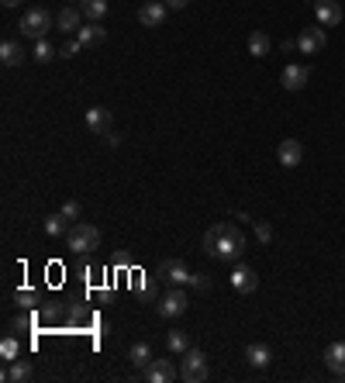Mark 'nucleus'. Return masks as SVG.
<instances>
[{"label":"nucleus","instance_id":"nucleus-1","mask_svg":"<svg viewBox=\"0 0 345 383\" xmlns=\"http://www.w3.org/2000/svg\"><path fill=\"white\" fill-rule=\"evenodd\" d=\"M204 252L214 256L218 262H238L242 252H245V235H242L231 221L211 225V228L204 231Z\"/></svg>","mask_w":345,"mask_h":383},{"label":"nucleus","instance_id":"nucleus-2","mask_svg":"<svg viewBox=\"0 0 345 383\" xmlns=\"http://www.w3.org/2000/svg\"><path fill=\"white\" fill-rule=\"evenodd\" d=\"M56 25V18L49 14V8H28L25 18H21V39H32V42H42L49 35V28Z\"/></svg>","mask_w":345,"mask_h":383},{"label":"nucleus","instance_id":"nucleus-3","mask_svg":"<svg viewBox=\"0 0 345 383\" xmlns=\"http://www.w3.org/2000/svg\"><path fill=\"white\" fill-rule=\"evenodd\" d=\"M211 376V369H207V355L200 352V349H187L183 352V362H180V380H187V383H204Z\"/></svg>","mask_w":345,"mask_h":383},{"label":"nucleus","instance_id":"nucleus-4","mask_svg":"<svg viewBox=\"0 0 345 383\" xmlns=\"http://www.w3.org/2000/svg\"><path fill=\"white\" fill-rule=\"evenodd\" d=\"M66 245L73 252H94V249H101V231L94 225H87V221H76L70 228V235H66Z\"/></svg>","mask_w":345,"mask_h":383},{"label":"nucleus","instance_id":"nucleus-5","mask_svg":"<svg viewBox=\"0 0 345 383\" xmlns=\"http://www.w3.org/2000/svg\"><path fill=\"white\" fill-rule=\"evenodd\" d=\"M187 307H190V300H187V290H183V287H169V290L159 297V304H156L159 318H166V321L187 314Z\"/></svg>","mask_w":345,"mask_h":383},{"label":"nucleus","instance_id":"nucleus-6","mask_svg":"<svg viewBox=\"0 0 345 383\" xmlns=\"http://www.w3.org/2000/svg\"><path fill=\"white\" fill-rule=\"evenodd\" d=\"M324 45H328L324 28H304V32L297 35V49H300L304 56H321V52H324Z\"/></svg>","mask_w":345,"mask_h":383},{"label":"nucleus","instance_id":"nucleus-7","mask_svg":"<svg viewBox=\"0 0 345 383\" xmlns=\"http://www.w3.org/2000/svg\"><path fill=\"white\" fill-rule=\"evenodd\" d=\"M190 276H194V273H187V266H183L180 259L159 262V280H166L169 287H190Z\"/></svg>","mask_w":345,"mask_h":383},{"label":"nucleus","instance_id":"nucleus-8","mask_svg":"<svg viewBox=\"0 0 345 383\" xmlns=\"http://www.w3.org/2000/svg\"><path fill=\"white\" fill-rule=\"evenodd\" d=\"M166 14H169V8L163 4V0H142V8H138V21L145 28H159L166 21Z\"/></svg>","mask_w":345,"mask_h":383},{"label":"nucleus","instance_id":"nucleus-9","mask_svg":"<svg viewBox=\"0 0 345 383\" xmlns=\"http://www.w3.org/2000/svg\"><path fill=\"white\" fill-rule=\"evenodd\" d=\"M276 159H280L283 169H297V166L304 163V145H300L297 138H283L280 149H276Z\"/></svg>","mask_w":345,"mask_h":383},{"label":"nucleus","instance_id":"nucleus-10","mask_svg":"<svg viewBox=\"0 0 345 383\" xmlns=\"http://www.w3.org/2000/svg\"><path fill=\"white\" fill-rule=\"evenodd\" d=\"M314 18L321 28H335L342 21V4L338 0H314Z\"/></svg>","mask_w":345,"mask_h":383},{"label":"nucleus","instance_id":"nucleus-11","mask_svg":"<svg viewBox=\"0 0 345 383\" xmlns=\"http://www.w3.org/2000/svg\"><path fill=\"white\" fill-rule=\"evenodd\" d=\"M307 80H311V70H307V66H297V63H290V66L283 70V76H280L283 90H290V94L304 90V87H307Z\"/></svg>","mask_w":345,"mask_h":383},{"label":"nucleus","instance_id":"nucleus-12","mask_svg":"<svg viewBox=\"0 0 345 383\" xmlns=\"http://www.w3.org/2000/svg\"><path fill=\"white\" fill-rule=\"evenodd\" d=\"M180 373H176V366L169 362V359H152L149 366H145V380L149 383H173Z\"/></svg>","mask_w":345,"mask_h":383},{"label":"nucleus","instance_id":"nucleus-13","mask_svg":"<svg viewBox=\"0 0 345 383\" xmlns=\"http://www.w3.org/2000/svg\"><path fill=\"white\" fill-rule=\"evenodd\" d=\"M83 18H87V14H83V8H73V4H70V8H63V11L56 14V28H59V32H66V35H73V32H80V28H83Z\"/></svg>","mask_w":345,"mask_h":383},{"label":"nucleus","instance_id":"nucleus-14","mask_svg":"<svg viewBox=\"0 0 345 383\" xmlns=\"http://www.w3.org/2000/svg\"><path fill=\"white\" fill-rule=\"evenodd\" d=\"M231 287L238 293H252V290H259V273L252 266H235L231 269Z\"/></svg>","mask_w":345,"mask_h":383},{"label":"nucleus","instance_id":"nucleus-15","mask_svg":"<svg viewBox=\"0 0 345 383\" xmlns=\"http://www.w3.org/2000/svg\"><path fill=\"white\" fill-rule=\"evenodd\" d=\"M111 111L107 107H87V128L97 132V135H107L111 132Z\"/></svg>","mask_w":345,"mask_h":383},{"label":"nucleus","instance_id":"nucleus-16","mask_svg":"<svg viewBox=\"0 0 345 383\" xmlns=\"http://www.w3.org/2000/svg\"><path fill=\"white\" fill-rule=\"evenodd\" d=\"M245 362H249L252 369H269V362H273V352H269V345H262V342H252V345L245 349Z\"/></svg>","mask_w":345,"mask_h":383},{"label":"nucleus","instance_id":"nucleus-17","mask_svg":"<svg viewBox=\"0 0 345 383\" xmlns=\"http://www.w3.org/2000/svg\"><path fill=\"white\" fill-rule=\"evenodd\" d=\"M324 366L335 373V376H345V342H331L324 349Z\"/></svg>","mask_w":345,"mask_h":383},{"label":"nucleus","instance_id":"nucleus-18","mask_svg":"<svg viewBox=\"0 0 345 383\" xmlns=\"http://www.w3.org/2000/svg\"><path fill=\"white\" fill-rule=\"evenodd\" d=\"M104 39H107V32H104L97 21H90V25H83V28L76 32V42H80L83 49H94V45H101Z\"/></svg>","mask_w":345,"mask_h":383},{"label":"nucleus","instance_id":"nucleus-19","mask_svg":"<svg viewBox=\"0 0 345 383\" xmlns=\"http://www.w3.org/2000/svg\"><path fill=\"white\" fill-rule=\"evenodd\" d=\"M32 376H35V369H32V362L21 359V355L4 369V380H8V383H25V380H32Z\"/></svg>","mask_w":345,"mask_h":383},{"label":"nucleus","instance_id":"nucleus-20","mask_svg":"<svg viewBox=\"0 0 345 383\" xmlns=\"http://www.w3.org/2000/svg\"><path fill=\"white\" fill-rule=\"evenodd\" d=\"M0 63H4L8 70L21 66V63H25V49H21V42H4V45H0Z\"/></svg>","mask_w":345,"mask_h":383},{"label":"nucleus","instance_id":"nucleus-21","mask_svg":"<svg viewBox=\"0 0 345 383\" xmlns=\"http://www.w3.org/2000/svg\"><path fill=\"white\" fill-rule=\"evenodd\" d=\"M269 49H273V42H269L266 32H252V35H249V56L262 59V56H269Z\"/></svg>","mask_w":345,"mask_h":383},{"label":"nucleus","instance_id":"nucleus-22","mask_svg":"<svg viewBox=\"0 0 345 383\" xmlns=\"http://www.w3.org/2000/svg\"><path fill=\"white\" fill-rule=\"evenodd\" d=\"M70 228H73V221H70L63 211L45 218V235H52V238H56V235H70Z\"/></svg>","mask_w":345,"mask_h":383},{"label":"nucleus","instance_id":"nucleus-23","mask_svg":"<svg viewBox=\"0 0 345 383\" xmlns=\"http://www.w3.org/2000/svg\"><path fill=\"white\" fill-rule=\"evenodd\" d=\"M166 345H169V352L183 355V352L190 349V335H187L183 328H169V331H166Z\"/></svg>","mask_w":345,"mask_h":383},{"label":"nucleus","instance_id":"nucleus-24","mask_svg":"<svg viewBox=\"0 0 345 383\" xmlns=\"http://www.w3.org/2000/svg\"><path fill=\"white\" fill-rule=\"evenodd\" d=\"M128 362H132L135 369H145V366L152 362V349H149L145 342H135V345L128 349Z\"/></svg>","mask_w":345,"mask_h":383},{"label":"nucleus","instance_id":"nucleus-25","mask_svg":"<svg viewBox=\"0 0 345 383\" xmlns=\"http://www.w3.org/2000/svg\"><path fill=\"white\" fill-rule=\"evenodd\" d=\"M83 14H87V21H104L107 0H87V4H83Z\"/></svg>","mask_w":345,"mask_h":383},{"label":"nucleus","instance_id":"nucleus-26","mask_svg":"<svg viewBox=\"0 0 345 383\" xmlns=\"http://www.w3.org/2000/svg\"><path fill=\"white\" fill-rule=\"evenodd\" d=\"M0 355H4L8 362H14V359L21 355V345H18V338H14V335H8L4 342H0Z\"/></svg>","mask_w":345,"mask_h":383},{"label":"nucleus","instance_id":"nucleus-27","mask_svg":"<svg viewBox=\"0 0 345 383\" xmlns=\"http://www.w3.org/2000/svg\"><path fill=\"white\" fill-rule=\"evenodd\" d=\"M56 56H59V52H56V49H52V45L45 42V39H42V42L35 45V59H39V63H52Z\"/></svg>","mask_w":345,"mask_h":383},{"label":"nucleus","instance_id":"nucleus-28","mask_svg":"<svg viewBox=\"0 0 345 383\" xmlns=\"http://www.w3.org/2000/svg\"><path fill=\"white\" fill-rule=\"evenodd\" d=\"M63 214H66V218H70V221L76 225V221H80V214H83L80 200H66V204H63Z\"/></svg>","mask_w":345,"mask_h":383},{"label":"nucleus","instance_id":"nucleus-29","mask_svg":"<svg viewBox=\"0 0 345 383\" xmlns=\"http://www.w3.org/2000/svg\"><path fill=\"white\" fill-rule=\"evenodd\" d=\"M80 49H83L80 42H66V45L59 49V56H63V59H73V56H80Z\"/></svg>","mask_w":345,"mask_h":383},{"label":"nucleus","instance_id":"nucleus-30","mask_svg":"<svg viewBox=\"0 0 345 383\" xmlns=\"http://www.w3.org/2000/svg\"><path fill=\"white\" fill-rule=\"evenodd\" d=\"M255 235H259V242H269V238H273V228H269L266 221H255Z\"/></svg>","mask_w":345,"mask_h":383},{"label":"nucleus","instance_id":"nucleus-31","mask_svg":"<svg viewBox=\"0 0 345 383\" xmlns=\"http://www.w3.org/2000/svg\"><path fill=\"white\" fill-rule=\"evenodd\" d=\"M190 287H194V290H207L211 283H207V276H204V273H194V276H190Z\"/></svg>","mask_w":345,"mask_h":383},{"label":"nucleus","instance_id":"nucleus-32","mask_svg":"<svg viewBox=\"0 0 345 383\" xmlns=\"http://www.w3.org/2000/svg\"><path fill=\"white\" fill-rule=\"evenodd\" d=\"M18 304L32 307V304H35V293H32V290H18Z\"/></svg>","mask_w":345,"mask_h":383},{"label":"nucleus","instance_id":"nucleus-33","mask_svg":"<svg viewBox=\"0 0 345 383\" xmlns=\"http://www.w3.org/2000/svg\"><path fill=\"white\" fill-rule=\"evenodd\" d=\"M163 4H166L169 11H183V8L190 4V0H163Z\"/></svg>","mask_w":345,"mask_h":383},{"label":"nucleus","instance_id":"nucleus-34","mask_svg":"<svg viewBox=\"0 0 345 383\" xmlns=\"http://www.w3.org/2000/svg\"><path fill=\"white\" fill-rule=\"evenodd\" d=\"M104 138H107V145H111V149H118V145H121V135H118V132H107Z\"/></svg>","mask_w":345,"mask_h":383},{"label":"nucleus","instance_id":"nucleus-35","mask_svg":"<svg viewBox=\"0 0 345 383\" xmlns=\"http://www.w3.org/2000/svg\"><path fill=\"white\" fill-rule=\"evenodd\" d=\"M0 4H4V8H18V4H21V0H0Z\"/></svg>","mask_w":345,"mask_h":383},{"label":"nucleus","instance_id":"nucleus-36","mask_svg":"<svg viewBox=\"0 0 345 383\" xmlns=\"http://www.w3.org/2000/svg\"><path fill=\"white\" fill-rule=\"evenodd\" d=\"M83 4H87V0H76V8H83Z\"/></svg>","mask_w":345,"mask_h":383}]
</instances>
